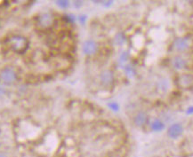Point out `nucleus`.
Masks as SVG:
<instances>
[{
	"mask_svg": "<svg viewBox=\"0 0 193 157\" xmlns=\"http://www.w3.org/2000/svg\"><path fill=\"white\" fill-rule=\"evenodd\" d=\"M101 81L102 83L105 86L111 85L114 81V75L110 70H105L101 74Z\"/></svg>",
	"mask_w": 193,
	"mask_h": 157,
	"instance_id": "423d86ee",
	"label": "nucleus"
},
{
	"mask_svg": "<svg viewBox=\"0 0 193 157\" xmlns=\"http://www.w3.org/2000/svg\"><path fill=\"white\" fill-rule=\"evenodd\" d=\"M160 89H162V90H164V91H166V90H167L168 89V86H169V84H168V82L167 81H166V80H163L161 83H160Z\"/></svg>",
	"mask_w": 193,
	"mask_h": 157,
	"instance_id": "dca6fc26",
	"label": "nucleus"
},
{
	"mask_svg": "<svg viewBox=\"0 0 193 157\" xmlns=\"http://www.w3.org/2000/svg\"><path fill=\"white\" fill-rule=\"evenodd\" d=\"M164 128H165L164 123L159 120H155L151 123V129L154 132H160V131H162Z\"/></svg>",
	"mask_w": 193,
	"mask_h": 157,
	"instance_id": "9d476101",
	"label": "nucleus"
},
{
	"mask_svg": "<svg viewBox=\"0 0 193 157\" xmlns=\"http://www.w3.org/2000/svg\"><path fill=\"white\" fill-rule=\"evenodd\" d=\"M9 46L13 51L18 53L24 52L28 47V41L26 37L21 36H14L12 37L8 40Z\"/></svg>",
	"mask_w": 193,
	"mask_h": 157,
	"instance_id": "f257e3e1",
	"label": "nucleus"
},
{
	"mask_svg": "<svg viewBox=\"0 0 193 157\" xmlns=\"http://www.w3.org/2000/svg\"><path fill=\"white\" fill-rule=\"evenodd\" d=\"M183 132V128L180 123H174L169 127L167 131V134L171 139L178 138Z\"/></svg>",
	"mask_w": 193,
	"mask_h": 157,
	"instance_id": "39448f33",
	"label": "nucleus"
},
{
	"mask_svg": "<svg viewBox=\"0 0 193 157\" xmlns=\"http://www.w3.org/2000/svg\"><path fill=\"white\" fill-rule=\"evenodd\" d=\"M127 59H128V52H124L120 56V62L121 63H125V62L127 60Z\"/></svg>",
	"mask_w": 193,
	"mask_h": 157,
	"instance_id": "2eb2a0df",
	"label": "nucleus"
},
{
	"mask_svg": "<svg viewBox=\"0 0 193 157\" xmlns=\"http://www.w3.org/2000/svg\"><path fill=\"white\" fill-rule=\"evenodd\" d=\"M56 5L61 8H67L70 6V2L67 0H60V1H56Z\"/></svg>",
	"mask_w": 193,
	"mask_h": 157,
	"instance_id": "ddd939ff",
	"label": "nucleus"
},
{
	"mask_svg": "<svg viewBox=\"0 0 193 157\" xmlns=\"http://www.w3.org/2000/svg\"><path fill=\"white\" fill-rule=\"evenodd\" d=\"M0 79L5 83H13L17 79V74L12 68H5L0 73Z\"/></svg>",
	"mask_w": 193,
	"mask_h": 157,
	"instance_id": "f03ea898",
	"label": "nucleus"
},
{
	"mask_svg": "<svg viewBox=\"0 0 193 157\" xmlns=\"http://www.w3.org/2000/svg\"><path fill=\"white\" fill-rule=\"evenodd\" d=\"M173 66L176 69H183L186 67V61L181 57H176L173 60Z\"/></svg>",
	"mask_w": 193,
	"mask_h": 157,
	"instance_id": "1a4fd4ad",
	"label": "nucleus"
},
{
	"mask_svg": "<svg viewBox=\"0 0 193 157\" xmlns=\"http://www.w3.org/2000/svg\"><path fill=\"white\" fill-rule=\"evenodd\" d=\"M0 157H6L5 155H3V154H0Z\"/></svg>",
	"mask_w": 193,
	"mask_h": 157,
	"instance_id": "aec40b11",
	"label": "nucleus"
},
{
	"mask_svg": "<svg viewBox=\"0 0 193 157\" xmlns=\"http://www.w3.org/2000/svg\"><path fill=\"white\" fill-rule=\"evenodd\" d=\"M85 19H86V17H85V15H82V16H80V18H79V20H80V21L84 24L85 23Z\"/></svg>",
	"mask_w": 193,
	"mask_h": 157,
	"instance_id": "a211bd4d",
	"label": "nucleus"
},
{
	"mask_svg": "<svg viewBox=\"0 0 193 157\" xmlns=\"http://www.w3.org/2000/svg\"><path fill=\"white\" fill-rule=\"evenodd\" d=\"M114 41H115V44L118 45H123L125 42V37L123 33H118L116 35L115 38H114Z\"/></svg>",
	"mask_w": 193,
	"mask_h": 157,
	"instance_id": "9b49d317",
	"label": "nucleus"
},
{
	"mask_svg": "<svg viewBox=\"0 0 193 157\" xmlns=\"http://www.w3.org/2000/svg\"><path fill=\"white\" fill-rule=\"evenodd\" d=\"M98 45L93 40H86L83 45V52L86 55H92L97 52Z\"/></svg>",
	"mask_w": 193,
	"mask_h": 157,
	"instance_id": "20e7f679",
	"label": "nucleus"
},
{
	"mask_svg": "<svg viewBox=\"0 0 193 157\" xmlns=\"http://www.w3.org/2000/svg\"><path fill=\"white\" fill-rule=\"evenodd\" d=\"M53 16L49 13H45L38 18V24L39 27L43 28L50 27L53 24Z\"/></svg>",
	"mask_w": 193,
	"mask_h": 157,
	"instance_id": "7ed1b4c3",
	"label": "nucleus"
},
{
	"mask_svg": "<svg viewBox=\"0 0 193 157\" xmlns=\"http://www.w3.org/2000/svg\"><path fill=\"white\" fill-rule=\"evenodd\" d=\"M192 110H193V109H192V107H190L189 108V110H187V114H191V113H192Z\"/></svg>",
	"mask_w": 193,
	"mask_h": 157,
	"instance_id": "6ab92c4d",
	"label": "nucleus"
},
{
	"mask_svg": "<svg viewBox=\"0 0 193 157\" xmlns=\"http://www.w3.org/2000/svg\"><path fill=\"white\" fill-rule=\"evenodd\" d=\"M108 107L113 111H118V108H119V106L117 102H110V103L108 104Z\"/></svg>",
	"mask_w": 193,
	"mask_h": 157,
	"instance_id": "4468645a",
	"label": "nucleus"
},
{
	"mask_svg": "<svg viewBox=\"0 0 193 157\" xmlns=\"http://www.w3.org/2000/svg\"><path fill=\"white\" fill-rule=\"evenodd\" d=\"M124 69H125L126 75L129 76V77H133V76L135 75V69L133 68V66H131V65H126V66H125V67H124Z\"/></svg>",
	"mask_w": 193,
	"mask_h": 157,
	"instance_id": "f8f14e48",
	"label": "nucleus"
},
{
	"mask_svg": "<svg viewBox=\"0 0 193 157\" xmlns=\"http://www.w3.org/2000/svg\"><path fill=\"white\" fill-rule=\"evenodd\" d=\"M148 122V115L144 112L138 113L135 117V122L137 126H142Z\"/></svg>",
	"mask_w": 193,
	"mask_h": 157,
	"instance_id": "6e6552de",
	"label": "nucleus"
},
{
	"mask_svg": "<svg viewBox=\"0 0 193 157\" xmlns=\"http://www.w3.org/2000/svg\"><path fill=\"white\" fill-rule=\"evenodd\" d=\"M189 46V42L187 38L179 37L174 41V47L178 51H185Z\"/></svg>",
	"mask_w": 193,
	"mask_h": 157,
	"instance_id": "0eeeda50",
	"label": "nucleus"
},
{
	"mask_svg": "<svg viewBox=\"0 0 193 157\" xmlns=\"http://www.w3.org/2000/svg\"><path fill=\"white\" fill-rule=\"evenodd\" d=\"M65 19H66L68 21H71V22L75 21V17H74L73 15H71V14H69V15H65Z\"/></svg>",
	"mask_w": 193,
	"mask_h": 157,
	"instance_id": "f3484780",
	"label": "nucleus"
}]
</instances>
